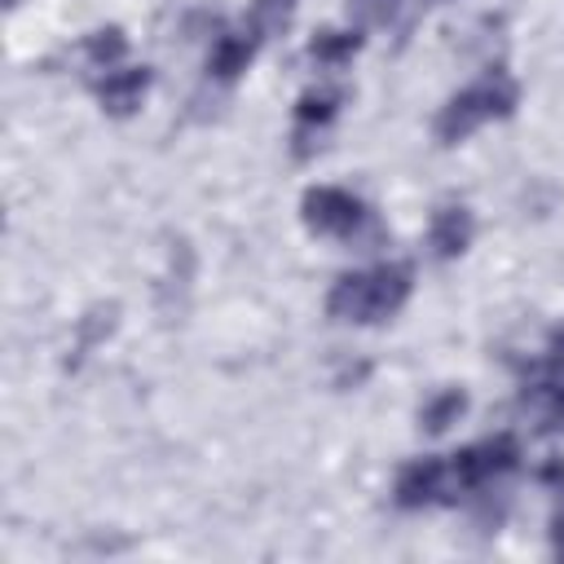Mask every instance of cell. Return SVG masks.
<instances>
[{"label": "cell", "instance_id": "cell-5", "mask_svg": "<svg viewBox=\"0 0 564 564\" xmlns=\"http://www.w3.org/2000/svg\"><path fill=\"white\" fill-rule=\"evenodd\" d=\"M392 494H397V507H405V511H419V507H432V502L449 498V463H441V458L405 463Z\"/></svg>", "mask_w": 564, "mask_h": 564}, {"label": "cell", "instance_id": "cell-10", "mask_svg": "<svg viewBox=\"0 0 564 564\" xmlns=\"http://www.w3.org/2000/svg\"><path fill=\"white\" fill-rule=\"evenodd\" d=\"M361 48V31H317L308 40V57L317 66H344Z\"/></svg>", "mask_w": 564, "mask_h": 564}, {"label": "cell", "instance_id": "cell-16", "mask_svg": "<svg viewBox=\"0 0 564 564\" xmlns=\"http://www.w3.org/2000/svg\"><path fill=\"white\" fill-rule=\"evenodd\" d=\"M542 370H546V375H564V326L551 335L546 357H542Z\"/></svg>", "mask_w": 564, "mask_h": 564}, {"label": "cell", "instance_id": "cell-3", "mask_svg": "<svg viewBox=\"0 0 564 564\" xmlns=\"http://www.w3.org/2000/svg\"><path fill=\"white\" fill-rule=\"evenodd\" d=\"M516 463H520V445H516L511 432L485 436V441H476V445H467V449H458L449 458V494H458V489L463 494L467 489H485L498 476L516 471Z\"/></svg>", "mask_w": 564, "mask_h": 564}, {"label": "cell", "instance_id": "cell-4", "mask_svg": "<svg viewBox=\"0 0 564 564\" xmlns=\"http://www.w3.org/2000/svg\"><path fill=\"white\" fill-rule=\"evenodd\" d=\"M300 212H304V225L313 234H326V238H357L361 225L370 220V212L339 185H313L304 194Z\"/></svg>", "mask_w": 564, "mask_h": 564}, {"label": "cell", "instance_id": "cell-2", "mask_svg": "<svg viewBox=\"0 0 564 564\" xmlns=\"http://www.w3.org/2000/svg\"><path fill=\"white\" fill-rule=\"evenodd\" d=\"M516 101H520V88L507 79V75H485V79H476L471 88H463V93H454L445 106H441V115H436V137L445 141V145H454V141H463V137H471L485 119H507L511 110H516Z\"/></svg>", "mask_w": 564, "mask_h": 564}, {"label": "cell", "instance_id": "cell-17", "mask_svg": "<svg viewBox=\"0 0 564 564\" xmlns=\"http://www.w3.org/2000/svg\"><path fill=\"white\" fill-rule=\"evenodd\" d=\"M546 423L564 427V388H551V405H546Z\"/></svg>", "mask_w": 564, "mask_h": 564}, {"label": "cell", "instance_id": "cell-8", "mask_svg": "<svg viewBox=\"0 0 564 564\" xmlns=\"http://www.w3.org/2000/svg\"><path fill=\"white\" fill-rule=\"evenodd\" d=\"M264 35L260 31H225L216 44H212V53H207V75L212 79H220V84H229V79H238L247 66H251V57H256V44H260Z\"/></svg>", "mask_w": 564, "mask_h": 564}, {"label": "cell", "instance_id": "cell-14", "mask_svg": "<svg viewBox=\"0 0 564 564\" xmlns=\"http://www.w3.org/2000/svg\"><path fill=\"white\" fill-rule=\"evenodd\" d=\"M295 13V0H251V31L269 35V31H282Z\"/></svg>", "mask_w": 564, "mask_h": 564}, {"label": "cell", "instance_id": "cell-11", "mask_svg": "<svg viewBox=\"0 0 564 564\" xmlns=\"http://www.w3.org/2000/svg\"><path fill=\"white\" fill-rule=\"evenodd\" d=\"M339 101H344L339 88H308V93L295 101V119H300V128H322V123H330L335 110H339Z\"/></svg>", "mask_w": 564, "mask_h": 564}, {"label": "cell", "instance_id": "cell-1", "mask_svg": "<svg viewBox=\"0 0 564 564\" xmlns=\"http://www.w3.org/2000/svg\"><path fill=\"white\" fill-rule=\"evenodd\" d=\"M410 286H414V273L401 260L375 264V269H361V273H344L326 295V313L335 322H357V326L388 322L410 300Z\"/></svg>", "mask_w": 564, "mask_h": 564}, {"label": "cell", "instance_id": "cell-7", "mask_svg": "<svg viewBox=\"0 0 564 564\" xmlns=\"http://www.w3.org/2000/svg\"><path fill=\"white\" fill-rule=\"evenodd\" d=\"M145 93H150V70H145V66L110 70V75L97 84V101H101V110L115 115V119H128V115L141 106Z\"/></svg>", "mask_w": 564, "mask_h": 564}, {"label": "cell", "instance_id": "cell-19", "mask_svg": "<svg viewBox=\"0 0 564 564\" xmlns=\"http://www.w3.org/2000/svg\"><path fill=\"white\" fill-rule=\"evenodd\" d=\"M4 4H9V9H13V4H18V0H4Z\"/></svg>", "mask_w": 564, "mask_h": 564}, {"label": "cell", "instance_id": "cell-15", "mask_svg": "<svg viewBox=\"0 0 564 564\" xmlns=\"http://www.w3.org/2000/svg\"><path fill=\"white\" fill-rule=\"evenodd\" d=\"M392 9H397V0H352V13L361 22H383Z\"/></svg>", "mask_w": 564, "mask_h": 564}, {"label": "cell", "instance_id": "cell-12", "mask_svg": "<svg viewBox=\"0 0 564 564\" xmlns=\"http://www.w3.org/2000/svg\"><path fill=\"white\" fill-rule=\"evenodd\" d=\"M123 53H128V35H123L119 26H101V31L84 35V57H88L93 66L115 70V62H119Z\"/></svg>", "mask_w": 564, "mask_h": 564}, {"label": "cell", "instance_id": "cell-13", "mask_svg": "<svg viewBox=\"0 0 564 564\" xmlns=\"http://www.w3.org/2000/svg\"><path fill=\"white\" fill-rule=\"evenodd\" d=\"M115 304H97V308H88L84 317H79V344H75V361L88 352V348H97L110 330H115Z\"/></svg>", "mask_w": 564, "mask_h": 564}, {"label": "cell", "instance_id": "cell-6", "mask_svg": "<svg viewBox=\"0 0 564 564\" xmlns=\"http://www.w3.org/2000/svg\"><path fill=\"white\" fill-rule=\"evenodd\" d=\"M471 234H476L471 212H467L463 203H445V207H436V216H432L427 247H432L436 260H454V256H463V251L471 247Z\"/></svg>", "mask_w": 564, "mask_h": 564}, {"label": "cell", "instance_id": "cell-18", "mask_svg": "<svg viewBox=\"0 0 564 564\" xmlns=\"http://www.w3.org/2000/svg\"><path fill=\"white\" fill-rule=\"evenodd\" d=\"M551 538H555V551L564 555V511L555 516V529H551Z\"/></svg>", "mask_w": 564, "mask_h": 564}, {"label": "cell", "instance_id": "cell-9", "mask_svg": "<svg viewBox=\"0 0 564 564\" xmlns=\"http://www.w3.org/2000/svg\"><path fill=\"white\" fill-rule=\"evenodd\" d=\"M467 414V392L463 388H441V392H432L427 401H423V410H419V423H423V432H445V427H454L458 419Z\"/></svg>", "mask_w": 564, "mask_h": 564}]
</instances>
